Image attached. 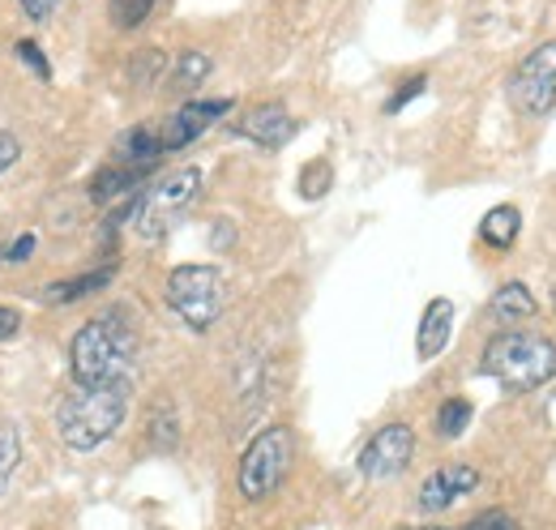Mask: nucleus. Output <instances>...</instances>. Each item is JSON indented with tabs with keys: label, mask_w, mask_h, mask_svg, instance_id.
Segmentation results:
<instances>
[{
	"label": "nucleus",
	"mask_w": 556,
	"mask_h": 530,
	"mask_svg": "<svg viewBox=\"0 0 556 530\" xmlns=\"http://www.w3.org/2000/svg\"><path fill=\"white\" fill-rule=\"evenodd\" d=\"M159 154H163L159 125H134L129 132H121V141H116V163L138 167V172H150Z\"/></svg>",
	"instance_id": "obj_13"
},
{
	"label": "nucleus",
	"mask_w": 556,
	"mask_h": 530,
	"mask_svg": "<svg viewBox=\"0 0 556 530\" xmlns=\"http://www.w3.org/2000/svg\"><path fill=\"white\" fill-rule=\"evenodd\" d=\"M227 112H231V99H193V103H185L176 116H167V121L159 125L163 150H185L189 141H198V137H202L214 121H223Z\"/></svg>",
	"instance_id": "obj_9"
},
{
	"label": "nucleus",
	"mask_w": 556,
	"mask_h": 530,
	"mask_svg": "<svg viewBox=\"0 0 556 530\" xmlns=\"http://www.w3.org/2000/svg\"><path fill=\"white\" fill-rule=\"evenodd\" d=\"M150 9H154V0H112V22L121 30H138L141 22L150 17Z\"/></svg>",
	"instance_id": "obj_21"
},
{
	"label": "nucleus",
	"mask_w": 556,
	"mask_h": 530,
	"mask_svg": "<svg viewBox=\"0 0 556 530\" xmlns=\"http://www.w3.org/2000/svg\"><path fill=\"white\" fill-rule=\"evenodd\" d=\"M112 265H103V269H90V274H77V278H65V282H52L48 291H43V300L48 304H73V300H81V295H94V291H103L108 282H112Z\"/></svg>",
	"instance_id": "obj_15"
},
{
	"label": "nucleus",
	"mask_w": 556,
	"mask_h": 530,
	"mask_svg": "<svg viewBox=\"0 0 556 530\" xmlns=\"http://www.w3.org/2000/svg\"><path fill=\"white\" fill-rule=\"evenodd\" d=\"M467 424H471V402L467 398H445L441 411H437V437L454 441V437L467 432Z\"/></svg>",
	"instance_id": "obj_18"
},
{
	"label": "nucleus",
	"mask_w": 556,
	"mask_h": 530,
	"mask_svg": "<svg viewBox=\"0 0 556 530\" xmlns=\"http://www.w3.org/2000/svg\"><path fill=\"white\" fill-rule=\"evenodd\" d=\"M419 530H441V527H419Z\"/></svg>",
	"instance_id": "obj_31"
},
{
	"label": "nucleus",
	"mask_w": 556,
	"mask_h": 530,
	"mask_svg": "<svg viewBox=\"0 0 556 530\" xmlns=\"http://www.w3.org/2000/svg\"><path fill=\"white\" fill-rule=\"evenodd\" d=\"M56 4H61V0H22V9H26V13L35 17V22L52 17V13H56Z\"/></svg>",
	"instance_id": "obj_29"
},
{
	"label": "nucleus",
	"mask_w": 556,
	"mask_h": 530,
	"mask_svg": "<svg viewBox=\"0 0 556 530\" xmlns=\"http://www.w3.org/2000/svg\"><path fill=\"white\" fill-rule=\"evenodd\" d=\"M17 56L35 68L39 77H52V65L43 61V52H39V43H35V39H22V43H17Z\"/></svg>",
	"instance_id": "obj_23"
},
{
	"label": "nucleus",
	"mask_w": 556,
	"mask_h": 530,
	"mask_svg": "<svg viewBox=\"0 0 556 530\" xmlns=\"http://www.w3.org/2000/svg\"><path fill=\"white\" fill-rule=\"evenodd\" d=\"M424 86H428V81H424V77H412V81H407V86H399V94H394V99H390V103H386V112H390V116H394V112H403V108H407V103H412V99H416L419 90H424Z\"/></svg>",
	"instance_id": "obj_26"
},
{
	"label": "nucleus",
	"mask_w": 556,
	"mask_h": 530,
	"mask_svg": "<svg viewBox=\"0 0 556 530\" xmlns=\"http://www.w3.org/2000/svg\"><path fill=\"white\" fill-rule=\"evenodd\" d=\"M484 373L514 394H531L556 377V342L522 330L496 333L484 346Z\"/></svg>",
	"instance_id": "obj_2"
},
{
	"label": "nucleus",
	"mask_w": 556,
	"mask_h": 530,
	"mask_svg": "<svg viewBox=\"0 0 556 530\" xmlns=\"http://www.w3.org/2000/svg\"><path fill=\"white\" fill-rule=\"evenodd\" d=\"M463 530H518V522H514L509 514H496V509H492V514H480V518H471V522H467Z\"/></svg>",
	"instance_id": "obj_24"
},
{
	"label": "nucleus",
	"mask_w": 556,
	"mask_h": 530,
	"mask_svg": "<svg viewBox=\"0 0 556 530\" xmlns=\"http://www.w3.org/2000/svg\"><path fill=\"white\" fill-rule=\"evenodd\" d=\"M518 227H522V214L514 205H496V210L484 214L480 236H484V244H492V249H509L518 240Z\"/></svg>",
	"instance_id": "obj_17"
},
{
	"label": "nucleus",
	"mask_w": 556,
	"mask_h": 530,
	"mask_svg": "<svg viewBox=\"0 0 556 530\" xmlns=\"http://www.w3.org/2000/svg\"><path fill=\"white\" fill-rule=\"evenodd\" d=\"M167 304L176 308V317L189 330L206 333L223 317V304H227L223 274L214 265H180V269H172V278H167Z\"/></svg>",
	"instance_id": "obj_4"
},
{
	"label": "nucleus",
	"mask_w": 556,
	"mask_h": 530,
	"mask_svg": "<svg viewBox=\"0 0 556 530\" xmlns=\"http://www.w3.org/2000/svg\"><path fill=\"white\" fill-rule=\"evenodd\" d=\"M30 253H35V236H22V240H13V244H9V253H4V262H26V257H30Z\"/></svg>",
	"instance_id": "obj_28"
},
{
	"label": "nucleus",
	"mask_w": 556,
	"mask_h": 530,
	"mask_svg": "<svg viewBox=\"0 0 556 530\" xmlns=\"http://www.w3.org/2000/svg\"><path fill=\"white\" fill-rule=\"evenodd\" d=\"M17 458H22V437H17L13 424H4L0 428V496H4V488L13 479V470H17Z\"/></svg>",
	"instance_id": "obj_20"
},
{
	"label": "nucleus",
	"mask_w": 556,
	"mask_h": 530,
	"mask_svg": "<svg viewBox=\"0 0 556 530\" xmlns=\"http://www.w3.org/2000/svg\"><path fill=\"white\" fill-rule=\"evenodd\" d=\"M141 176H146V172H138V167L112 163V167H103V172L90 180V201H94V205H112L116 198L134 193V189L141 185Z\"/></svg>",
	"instance_id": "obj_14"
},
{
	"label": "nucleus",
	"mask_w": 556,
	"mask_h": 530,
	"mask_svg": "<svg viewBox=\"0 0 556 530\" xmlns=\"http://www.w3.org/2000/svg\"><path fill=\"white\" fill-rule=\"evenodd\" d=\"M509 103L522 116H544L556 103V43H540L509 77Z\"/></svg>",
	"instance_id": "obj_7"
},
{
	"label": "nucleus",
	"mask_w": 556,
	"mask_h": 530,
	"mask_svg": "<svg viewBox=\"0 0 556 530\" xmlns=\"http://www.w3.org/2000/svg\"><path fill=\"white\" fill-rule=\"evenodd\" d=\"M163 68H167V56L159 52V48H146L134 56V65H129V77H134V86L146 90V86H154L159 77H163Z\"/></svg>",
	"instance_id": "obj_19"
},
{
	"label": "nucleus",
	"mask_w": 556,
	"mask_h": 530,
	"mask_svg": "<svg viewBox=\"0 0 556 530\" xmlns=\"http://www.w3.org/2000/svg\"><path fill=\"white\" fill-rule=\"evenodd\" d=\"M17 154H22V146H17V137L13 132L0 129V172H9L13 163H17Z\"/></svg>",
	"instance_id": "obj_27"
},
{
	"label": "nucleus",
	"mask_w": 556,
	"mask_h": 530,
	"mask_svg": "<svg viewBox=\"0 0 556 530\" xmlns=\"http://www.w3.org/2000/svg\"><path fill=\"white\" fill-rule=\"evenodd\" d=\"M450 330H454V304L450 300H432L424 308V321H419V359H437L445 351V342H450Z\"/></svg>",
	"instance_id": "obj_12"
},
{
	"label": "nucleus",
	"mask_w": 556,
	"mask_h": 530,
	"mask_svg": "<svg viewBox=\"0 0 556 530\" xmlns=\"http://www.w3.org/2000/svg\"><path fill=\"white\" fill-rule=\"evenodd\" d=\"M295 454V441H291V428H266L253 437V445L244 450L240 458V492L244 501H266L282 483L287 466Z\"/></svg>",
	"instance_id": "obj_6"
},
{
	"label": "nucleus",
	"mask_w": 556,
	"mask_h": 530,
	"mask_svg": "<svg viewBox=\"0 0 556 530\" xmlns=\"http://www.w3.org/2000/svg\"><path fill=\"white\" fill-rule=\"evenodd\" d=\"M206 73H210V61L202 56V52H185L180 65H176V86H189V90H193Z\"/></svg>",
	"instance_id": "obj_22"
},
{
	"label": "nucleus",
	"mask_w": 556,
	"mask_h": 530,
	"mask_svg": "<svg viewBox=\"0 0 556 530\" xmlns=\"http://www.w3.org/2000/svg\"><path fill=\"white\" fill-rule=\"evenodd\" d=\"M553 308H556V287H553Z\"/></svg>",
	"instance_id": "obj_32"
},
{
	"label": "nucleus",
	"mask_w": 556,
	"mask_h": 530,
	"mask_svg": "<svg viewBox=\"0 0 556 530\" xmlns=\"http://www.w3.org/2000/svg\"><path fill=\"white\" fill-rule=\"evenodd\" d=\"M240 132H244V137H253V141H257V146H266V150H278V146H287V141H291L295 121L287 116V108H282V103H262V108H253V112L244 116Z\"/></svg>",
	"instance_id": "obj_11"
},
{
	"label": "nucleus",
	"mask_w": 556,
	"mask_h": 530,
	"mask_svg": "<svg viewBox=\"0 0 556 530\" xmlns=\"http://www.w3.org/2000/svg\"><path fill=\"white\" fill-rule=\"evenodd\" d=\"M412 454H416V432H412V424H386V428L364 445V454H359V475H364V479H390V475H399L403 466L412 463Z\"/></svg>",
	"instance_id": "obj_8"
},
{
	"label": "nucleus",
	"mask_w": 556,
	"mask_h": 530,
	"mask_svg": "<svg viewBox=\"0 0 556 530\" xmlns=\"http://www.w3.org/2000/svg\"><path fill=\"white\" fill-rule=\"evenodd\" d=\"M125 415H129V381L77 386V394H70L56 406V432L70 450L90 454L125 424Z\"/></svg>",
	"instance_id": "obj_1"
},
{
	"label": "nucleus",
	"mask_w": 556,
	"mask_h": 530,
	"mask_svg": "<svg viewBox=\"0 0 556 530\" xmlns=\"http://www.w3.org/2000/svg\"><path fill=\"white\" fill-rule=\"evenodd\" d=\"M480 488V470L467 463H450L441 466V470H432L428 479H424V488H419V509L424 514H441V509H450L454 501H463L467 492H476Z\"/></svg>",
	"instance_id": "obj_10"
},
{
	"label": "nucleus",
	"mask_w": 556,
	"mask_h": 530,
	"mask_svg": "<svg viewBox=\"0 0 556 530\" xmlns=\"http://www.w3.org/2000/svg\"><path fill=\"white\" fill-rule=\"evenodd\" d=\"M17 326H22V317H17L13 308H0V338H13Z\"/></svg>",
	"instance_id": "obj_30"
},
{
	"label": "nucleus",
	"mask_w": 556,
	"mask_h": 530,
	"mask_svg": "<svg viewBox=\"0 0 556 530\" xmlns=\"http://www.w3.org/2000/svg\"><path fill=\"white\" fill-rule=\"evenodd\" d=\"M326 185H330V167H326V163H317V167H313V172L300 180L304 198H321V189H326Z\"/></svg>",
	"instance_id": "obj_25"
},
{
	"label": "nucleus",
	"mask_w": 556,
	"mask_h": 530,
	"mask_svg": "<svg viewBox=\"0 0 556 530\" xmlns=\"http://www.w3.org/2000/svg\"><path fill=\"white\" fill-rule=\"evenodd\" d=\"M198 193H202V172L198 167H180V172L163 176L150 193L138 198V231L146 240L167 236L185 218V210L198 201Z\"/></svg>",
	"instance_id": "obj_5"
},
{
	"label": "nucleus",
	"mask_w": 556,
	"mask_h": 530,
	"mask_svg": "<svg viewBox=\"0 0 556 530\" xmlns=\"http://www.w3.org/2000/svg\"><path fill=\"white\" fill-rule=\"evenodd\" d=\"M535 308H540V300L522 282H505L492 295V317L496 321H522V317H535Z\"/></svg>",
	"instance_id": "obj_16"
},
{
	"label": "nucleus",
	"mask_w": 556,
	"mask_h": 530,
	"mask_svg": "<svg viewBox=\"0 0 556 530\" xmlns=\"http://www.w3.org/2000/svg\"><path fill=\"white\" fill-rule=\"evenodd\" d=\"M134 355H138V338L134 330L99 317V321H86L77 338H73V377L77 386H112V381H125V373L134 368Z\"/></svg>",
	"instance_id": "obj_3"
}]
</instances>
